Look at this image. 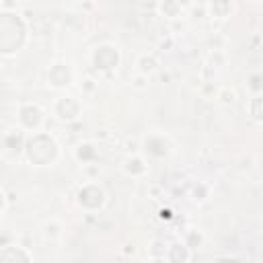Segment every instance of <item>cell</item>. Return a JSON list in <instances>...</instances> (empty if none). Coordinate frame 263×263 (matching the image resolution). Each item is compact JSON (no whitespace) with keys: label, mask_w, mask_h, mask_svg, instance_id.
Segmentation results:
<instances>
[{"label":"cell","mask_w":263,"mask_h":263,"mask_svg":"<svg viewBox=\"0 0 263 263\" xmlns=\"http://www.w3.org/2000/svg\"><path fill=\"white\" fill-rule=\"evenodd\" d=\"M2 263H31V255L23 247H2Z\"/></svg>","instance_id":"4fadbf2b"},{"label":"cell","mask_w":263,"mask_h":263,"mask_svg":"<svg viewBox=\"0 0 263 263\" xmlns=\"http://www.w3.org/2000/svg\"><path fill=\"white\" fill-rule=\"evenodd\" d=\"M212 263H240L236 257H218V259H214Z\"/></svg>","instance_id":"7402d4cb"},{"label":"cell","mask_w":263,"mask_h":263,"mask_svg":"<svg viewBox=\"0 0 263 263\" xmlns=\"http://www.w3.org/2000/svg\"><path fill=\"white\" fill-rule=\"evenodd\" d=\"M53 115L60 119V121H76L80 117V111H82V105L76 97H68V95H62L53 101Z\"/></svg>","instance_id":"52a82bcc"},{"label":"cell","mask_w":263,"mask_h":263,"mask_svg":"<svg viewBox=\"0 0 263 263\" xmlns=\"http://www.w3.org/2000/svg\"><path fill=\"white\" fill-rule=\"evenodd\" d=\"M43 236L49 238V240H58L62 236V224L55 222V220H49L43 224Z\"/></svg>","instance_id":"d6986e66"},{"label":"cell","mask_w":263,"mask_h":263,"mask_svg":"<svg viewBox=\"0 0 263 263\" xmlns=\"http://www.w3.org/2000/svg\"><path fill=\"white\" fill-rule=\"evenodd\" d=\"M76 201L84 212H99L107 201V193L99 183L88 181L76 191Z\"/></svg>","instance_id":"277c9868"},{"label":"cell","mask_w":263,"mask_h":263,"mask_svg":"<svg viewBox=\"0 0 263 263\" xmlns=\"http://www.w3.org/2000/svg\"><path fill=\"white\" fill-rule=\"evenodd\" d=\"M249 88H253L257 92H263V74H253L249 78Z\"/></svg>","instance_id":"44dd1931"},{"label":"cell","mask_w":263,"mask_h":263,"mask_svg":"<svg viewBox=\"0 0 263 263\" xmlns=\"http://www.w3.org/2000/svg\"><path fill=\"white\" fill-rule=\"evenodd\" d=\"M72 80H74V74L66 62H55L47 68V84L51 88H66L72 84Z\"/></svg>","instance_id":"ba28073f"},{"label":"cell","mask_w":263,"mask_h":263,"mask_svg":"<svg viewBox=\"0 0 263 263\" xmlns=\"http://www.w3.org/2000/svg\"><path fill=\"white\" fill-rule=\"evenodd\" d=\"M247 111L255 121H263V92H257L255 97H251Z\"/></svg>","instance_id":"e0dca14e"},{"label":"cell","mask_w":263,"mask_h":263,"mask_svg":"<svg viewBox=\"0 0 263 263\" xmlns=\"http://www.w3.org/2000/svg\"><path fill=\"white\" fill-rule=\"evenodd\" d=\"M25 156L35 166H51L60 156V144L51 134L35 132L25 146Z\"/></svg>","instance_id":"7a4b0ae2"},{"label":"cell","mask_w":263,"mask_h":263,"mask_svg":"<svg viewBox=\"0 0 263 263\" xmlns=\"http://www.w3.org/2000/svg\"><path fill=\"white\" fill-rule=\"evenodd\" d=\"M27 35H29V29H27L23 14L8 12V10L0 12V51H2V55H12L14 51H18L25 45Z\"/></svg>","instance_id":"6da1fadb"},{"label":"cell","mask_w":263,"mask_h":263,"mask_svg":"<svg viewBox=\"0 0 263 263\" xmlns=\"http://www.w3.org/2000/svg\"><path fill=\"white\" fill-rule=\"evenodd\" d=\"M205 10L214 18H226L234 10V4L232 2H226V0H216V2H208L205 4Z\"/></svg>","instance_id":"9a60e30c"},{"label":"cell","mask_w":263,"mask_h":263,"mask_svg":"<svg viewBox=\"0 0 263 263\" xmlns=\"http://www.w3.org/2000/svg\"><path fill=\"white\" fill-rule=\"evenodd\" d=\"M158 68H160V62H158V58H156L152 51H144V53H140V55L136 58V72H140V74L150 76V74H154Z\"/></svg>","instance_id":"8fae6325"},{"label":"cell","mask_w":263,"mask_h":263,"mask_svg":"<svg viewBox=\"0 0 263 263\" xmlns=\"http://www.w3.org/2000/svg\"><path fill=\"white\" fill-rule=\"evenodd\" d=\"M16 121H18V127L23 132H39L41 123H43V111L37 103H25L18 107V113H16Z\"/></svg>","instance_id":"5b68a950"},{"label":"cell","mask_w":263,"mask_h":263,"mask_svg":"<svg viewBox=\"0 0 263 263\" xmlns=\"http://www.w3.org/2000/svg\"><path fill=\"white\" fill-rule=\"evenodd\" d=\"M154 8L158 10V14L160 16H166V18H177V16H181V12H183V4L181 2H173V0H164V2H158V4H154Z\"/></svg>","instance_id":"2e32d148"},{"label":"cell","mask_w":263,"mask_h":263,"mask_svg":"<svg viewBox=\"0 0 263 263\" xmlns=\"http://www.w3.org/2000/svg\"><path fill=\"white\" fill-rule=\"evenodd\" d=\"M142 148L146 154L154 156V158H164L173 152V142L166 134H160V132H152L148 136H144L142 140Z\"/></svg>","instance_id":"8992f818"},{"label":"cell","mask_w":263,"mask_h":263,"mask_svg":"<svg viewBox=\"0 0 263 263\" xmlns=\"http://www.w3.org/2000/svg\"><path fill=\"white\" fill-rule=\"evenodd\" d=\"M189 257H191V251H189V245L187 242L175 240V242L166 245V253H164L166 263H187Z\"/></svg>","instance_id":"9c48e42d"},{"label":"cell","mask_w":263,"mask_h":263,"mask_svg":"<svg viewBox=\"0 0 263 263\" xmlns=\"http://www.w3.org/2000/svg\"><path fill=\"white\" fill-rule=\"evenodd\" d=\"M97 146L92 144V142H78L76 144V148H74V156H76V160L78 162H82V164H90L95 158H97Z\"/></svg>","instance_id":"5bb4252c"},{"label":"cell","mask_w":263,"mask_h":263,"mask_svg":"<svg viewBox=\"0 0 263 263\" xmlns=\"http://www.w3.org/2000/svg\"><path fill=\"white\" fill-rule=\"evenodd\" d=\"M129 84H132V88H134V90H146V88L150 86V76L136 72V74H132V76H129Z\"/></svg>","instance_id":"ffe728a7"},{"label":"cell","mask_w":263,"mask_h":263,"mask_svg":"<svg viewBox=\"0 0 263 263\" xmlns=\"http://www.w3.org/2000/svg\"><path fill=\"white\" fill-rule=\"evenodd\" d=\"M121 53L113 43H99L90 51V64L99 72H111L119 66Z\"/></svg>","instance_id":"3957f363"},{"label":"cell","mask_w":263,"mask_h":263,"mask_svg":"<svg viewBox=\"0 0 263 263\" xmlns=\"http://www.w3.org/2000/svg\"><path fill=\"white\" fill-rule=\"evenodd\" d=\"M121 171H123L127 177L138 179V177H144V175L148 173V164H146V160H144L142 156L132 154V156H127V158L121 162Z\"/></svg>","instance_id":"30bf717a"},{"label":"cell","mask_w":263,"mask_h":263,"mask_svg":"<svg viewBox=\"0 0 263 263\" xmlns=\"http://www.w3.org/2000/svg\"><path fill=\"white\" fill-rule=\"evenodd\" d=\"M236 99H238V95H236V90L232 86H220L216 90V101L222 103V105H234Z\"/></svg>","instance_id":"ac0fdd59"},{"label":"cell","mask_w":263,"mask_h":263,"mask_svg":"<svg viewBox=\"0 0 263 263\" xmlns=\"http://www.w3.org/2000/svg\"><path fill=\"white\" fill-rule=\"evenodd\" d=\"M2 144H4V148H6V150H12V152H21V150H25L27 142H25L23 129H21V127H12V129L4 132Z\"/></svg>","instance_id":"7c38bea8"}]
</instances>
